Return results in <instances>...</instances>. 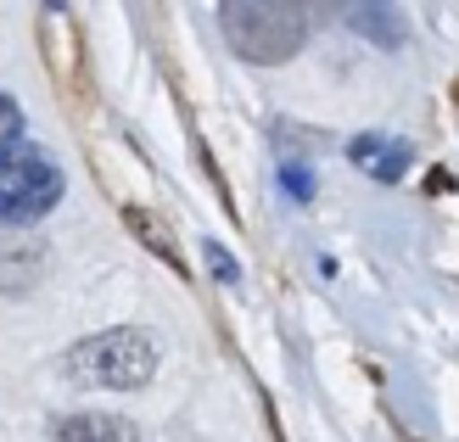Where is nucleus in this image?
<instances>
[{"label":"nucleus","mask_w":459,"mask_h":442,"mask_svg":"<svg viewBox=\"0 0 459 442\" xmlns=\"http://www.w3.org/2000/svg\"><path fill=\"white\" fill-rule=\"evenodd\" d=\"M157 359L163 347L146 325H118V331H101V336H84L67 347V381L74 386H107V392H134L157 376Z\"/></svg>","instance_id":"nucleus-1"},{"label":"nucleus","mask_w":459,"mask_h":442,"mask_svg":"<svg viewBox=\"0 0 459 442\" xmlns=\"http://www.w3.org/2000/svg\"><path fill=\"white\" fill-rule=\"evenodd\" d=\"M219 29L241 62H291L308 39V12L297 0H224Z\"/></svg>","instance_id":"nucleus-2"},{"label":"nucleus","mask_w":459,"mask_h":442,"mask_svg":"<svg viewBox=\"0 0 459 442\" xmlns=\"http://www.w3.org/2000/svg\"><path fill=\"white\" fill-rule=\"evenodd\" d=\"M62 202V169L34 146L0 157V230H22Z\"/></svg>","instance_id":"nucleus-3"},{"label":"nucleus","mask_w":459,"mask_h":442,"mask_svg":"<svg viewBox=\"0 0 459 442\" xmlns=\"http://www.w3.org/2000/svg\"><path fill=\"white\" fill-rule=\"evenodd\" d=\"M39 51L51 62L56 84L67 96H84V45H79V22L67 17L62 6H45L39 12Z\"/></svg>","instance_id":"nucleus-4"},{"label":"nucleus","mask_w":459,"mask_h":442,"mask_svg":"<svg viewBox=\"0 0 459 442\" xmlns=\"http://www.w3.org/2000/svg\"><path fill=\"white\" fill-rule=\"evenodd\" d=\"M51 247L34 230H0V297H29L45 281Z\"/></svg>","instance_id":"nucleus-5"},{"label":"nucleus","mask_w":459,"mask_h":442,"mask_svg":"<svg viewBox=\"0 0 459 442\" xmlns=\"http://www.w3.org/2000/svg\"><path fill=\"white\" fill-rule=\"evenodd\" d=\"M56 442H141V431L124 414L84 409V414H62L56 420Z\"/></svg>","instance_id":"nucleus-6"},{"label":"nucleus","mask_w":459,"mask_h":442,"mask_svg":"<svg viewBox=\"0 0 459 442\" xmlns=\"http://www.w3.org/2000/svg\"><path fill=\"white\" fill-rule=\"evenodd\" d=\"M348 157L359 162V169H370V179H381V185H398L415 152H409L403 141H386V134H359V141H348Z\"/></svg>","instance_id":"nucleus-7"},{"label":"nucleus","mask_w":459,"mask_h":442,"mask_svg":"<svg viewBox=\"0 0 459 442\" xmlns=\"http://www.w3.org/2000/svg\"><path fill=\"white\" fill-rule=\"evenodd\" d=\"M348 29L364 34L370 45H381V51H398V45L409 39V22L398 6H386V0H364V6H348Z\"/></svg>","instance_id":"nucleus-8"},{"label":"nucleus","mask_w":459,"mask_h":442,"mask_svg":"<svg viewBox=\"0 0 459 442\" xmlns=\"http://www.w3.org/2000/svg\"><path fill=\"white\" fill-rule=\"evenodd\" d=\"M124 224H129V236H141L157 258H163L174 274H186V252H179V241L169 236V224L152 213V207H124Z\"/></svg>","instance_id":"nucleus-9"},{"label":"nucleus","mask_w":459,"mask_h":442,"mask_svg":"<svg viewBox=\"0 0 459 442\" xmlns=\"http://www.w3.org/2000/svg\"><path fill=\"white\" fill-rule=\"evenodd\" d=\"M17 141H22V107L6 96V90H0V157H12Z\"/></svg>","instance_id":"nucleus-10"},{"label":"nucleus","mask_w":459,"mask_h":442,"mask_svg":"<svg viewBox=\"0 0 459 442\" xmlns=\"http://www.w3.org/2000/svg\"><path fill=\"white\" fill-rule=\"evenodd\" d=\"M281 185H286V196H297V202L314 196V174L303 169V162H286V169H281Z\"/></svg>","instance_id":"nucleus-11"},{"label":"nucleus","mask_w":459,"mask_h":442,"mask_svg":"<svg viewBox=\"0 0 459 442\" xmlns=\"http://www.w3.org/2000/svg\"><path fill=\"white\" fill-rule=\"evenodd\" d=\"M208 264H213V274H219L224 286H236V281H241V269H236V258H230V252H224L219 241H208Z\"/></svg>","instance_id":"nucleus-12"},{"label":"nucleus","mask_w":459,"mask_h":442,"mask_svg":"<svg viewBox=\"0 0 459 442\" xmlns=\"http://www.w3.org/2000/svg\"><path fill=\"white\" fill-rule=\"evenodd\" d=\"M431 191H454V174L448 169H431Z\"/></svg>","instance_id":"nucleus-13"},{"label":"nucleus","mask_w":459,"mask_h":442,"mask_svg":"<svg viewBox=\"0 0 459 442\" xmlns=\"http://www.w3.org/2000/svg\"><path fill=\"white\" fill-rule=\"evenodd\" d=\"M454 101H459V84H454Z\"/></svg>","instance_id":"nucleus-14"}]
</instances>
